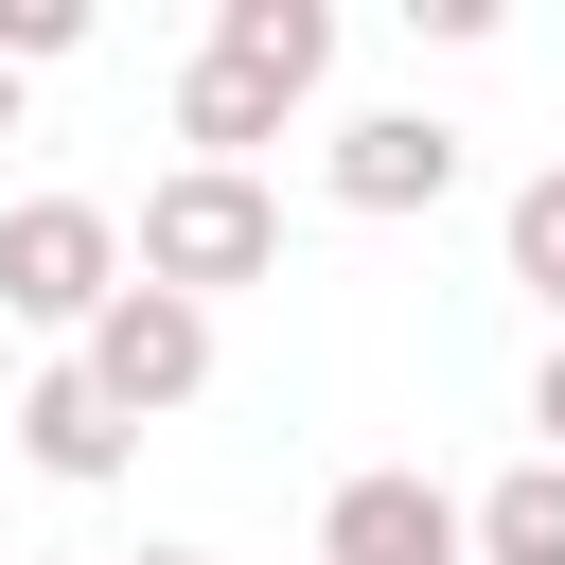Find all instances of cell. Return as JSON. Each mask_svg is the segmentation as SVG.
<instances>
[{
    "label": "cell",
    "instance_id": "cell-1",
    "mask_svg": "<svg viewBox=\"0 0 565 565\" xmlns=\"http://www.w3.org/2000/svg\"><path fill=\"white\" fill-rule=\"evenodd\" d=\"M124 282H159V300H230V282H282V194L265 177H212V159H177L159 194H141V247H124Z\"/></svg>",
    "mask_w": 565,
    "mask_h": 565
},
{
    "label": "cell",
    "instance_id": "cell-2",
    "mask_svg": "<svg viewBox=\"0 0 565 565\" xmlns=\"http://www.w3.org/2000/svg\"><path fill=\"white\" fill-rule=\"evenodd\" d=\"M106 300H124V212H88V194H18V212H0V318L88 335Z\"/></svg>",
    "mask_w": 565,
    "mask_h": 565
},
{
    "label": "cell",
    "instance_id": "cell-3",
    "mask_svg": "<svg viewBox=\"0 0 565 565\" xmlns=\"http://www.w3.org/2000/svg\"><path fill=\"white\" fill-rule=\"evenodd\" d=\"M71 371L106 388V424H159V406H194V388H212V318H194V300H159V282H124V300L71 335Z\"/></svg>",
    "mask_w": 565,
    "mask_h": 565
},
{
    "label": "cell",
    "instance_id": "cell-4",
    "mask_svg": "<svg viewBox=\"0 0 565 565\" xmlns=\"http://www.w3.org/2000/svg\"><path fill=\"white\" fill-rule=\"evenodd\" d=\"M318 194H335V212H441V194H459V124H441V106H371V124L318 141Z\"/></svg>",
    "mask_w": 565,
    "mask_h": 565
},
{
    "label": "cell",
    "instance_id": "cell-5",
    "mask_svg": "<svg viewBox=\"0 0 565 565\" xmlns=\"http://www.w3.org/2000/svg\"><path fill=\"white\" fill-rule=\"evenodd\" d=\"M318 565H459V494H441V477H406V459H371V477H335Z\"/></svg>",
    "mask_w": 565,
    "mask_h": 565
},
{
    "label": "cell",
    "instance_id": "cell-6",
    "mask_svg": "<svg viewBox=\"0 0 565 565\" xmlns=\"http://www.w3.org/2000/svg\"><path fill=\"white\" fill-rule=\"evenodd\" d=\"M18 459H35V477H53V494H106V477H124V459H141V424H106V388H88V371H71V353H53V371H35V388H18Z\"/></svg>",
    "mask_w": 565,
    "mask_h": 565
},
{
    "label": "cell",
    "instance_id": "cell-7",
    "mask_svg": "<svg viewBox=\"0 0 565 565\" xmlns=\"http://www.w3.org/2000/svg\"><path fill=\"white\" fill-rule=\"evenodd\" d=\"M212 71H247L265 106H300L318 71H335V0H212V35H194Z\"/></svg>",
    "mask_w": 565,
    "mask_h": 565
},
{
    "label": "cell",
    "instance_id": "cell-8",
    "mask_svg": "<svg viewBox=\"0 0 565 565\" xmlns=\"http://www.w3.org/2000/svg\"><path fill=\"white\" fill-rule=\"evenodd\" d=\"M459 565H565V459H512V477L459 512Z\"/></svg>",
    "mask_w": 565,
    "mask_h": 565
},
{
    "label": "cell",
    "instance_id": "cell-9",
    "mask_svg": "<svg viewBox=\"0 0 565 565\" xmlns=\"http://www.w3.org/2000/svg\"><path fill=\"white\" fill-rule=\"evenodd\" d=\"M512 282L547 300V335H565V177H530L512 194Z\"/></svg>",
    "mask_w": 565,
    "mask_h": 565
},
{
    "label": "cell",
    "instance_id": "cell-10",
    "mask_svg": "<svg viewBox=\"0 0 565 565\" xmlns=\"http://www.w3.org/2000/svg\"><path fill=\"white\" fill-rule=\"evenodd\" d=\"M71 35H88V0H0V71H53Z\"/></svg>",
    "mask_w": 565,
    "mask_h": 565
},
{
    "label": "cell",
    "instance_id": "cell-11",
    "mask_svg": "<svg viewBox=\"0 0 565 565\" xmlns=\"http://www.w3.org/2000/svg\"><path fill=\"white\" fill-rule=\"evenodd\" d=\"M530 424H547V459H565V335H547V371H530Z\"/></svg>",
    "mask_w": 565,
    "mask_h": 565
},
{
    "label": "cell",
    "instance_id": "cell-12",
    "mask_svg": "<svg viewBox=\"0 0 565 565\" xmlns=\"http://www.w3.org/2000/svg\"><path fill=\"white\" fill-rule=\"evenodd\" d=\"M0 141H18V71H0Z\"/></svg>",
    "mask_w": 565,
    "mask_h": 565
},
{
    "label": "cell",
    "instance_id": "cell-13",
    "mask_svg": "<svg viewBox=\"0 0 565 565\" xmlns=\"http://www.w3.org/2000/svg\"><path fill=\"white\" fill-rule=\"evenodd\" d=\"M141 565H212V547H141Z\"/></svg>",
    "mask_w": 565,
    "mask_h": 565
},
{
    "label": "cell",
    "instance_id": "cell-14",
    "mask_svg": "<svg viewBox=\"0 0 565 565\" xmlns=\"http://www.w3.org/2000/svg\"><path fill=\"white\" fill-rule=\"evenodd\" d=\"M547 177H565V159H547Z\"/></svg>",
    "mask_w": 565,
    "mask_h": 565
}]
</instances>
